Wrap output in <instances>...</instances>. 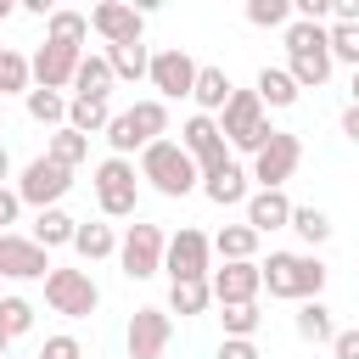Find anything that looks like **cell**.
Listing matches in <instances>:
<instances>
[{"label": "cell", "mask_w": 359, "mask_h": 359, "mask_svg": "<svg viewBox=\"0 0 359 359\" xmlns=\"http://www.w3.org/2000/svg\"><path fill=\"white\" fill-rule=\"evenodd\" d=\"M325 264L314 252H269V264H258V280L269 297H292V303H309L325 292Z\"/></svg>", "instance_id": "obj_1"}, {"label": "cell", "mask_w": 359, "mask_h": 359, "mask_svg": "<svg viewBox=\"0 0 359 359\" xmlns=\"http://www.w3.org/2000/svg\"><path fill=\"white\" fill-rule=\"evenodd\" d=\"M286 73L297 90H320L331 79V39L320 22H286Z\"/></svg>", "instance_id": "obj_2"}, {"label": "cell", "mask_w": 359, "mask_h": 359, "mask_svg": "<svg viewBox=\"0 0 359 359\" xmlns=\"http://www.w3.org/2000/svg\"><path fill=\"white\" fill-rule=\"evenodd\" d=\"M168 135V107L151 95V101H135L129 112H112V123H107V146H112V157H129V151H146L151 140H163Z\"/></svg>", "instance_id": "obj_3"}, {"label": "cell", "mask_w": 359, "mask_h": 359, "mask_svg": "<svg viewBox=\"0 0 359 359\" xmlns=\"http://www.w3.org/2000/svg\"><path fill=\"white\" fill-rule=\"evenodd\" d=\"M140 180H151V191H163V196H185V191H196V163L185 157V146L180 140H151L146 151H140Z\"/></svg>", "instance_id": "obj_4"}, {"label": "cell", "mask_w": 359, "mask_h": 359, "mask_svg": "<svg viewBox=\"0 0 359 359\" xmlns=\"http://www.w3.org/2000/svg\"><path fill=\"white\" fill-rule=\"evenodd\" d=\"M219 135H224V146H236V151H258V146L275 135L269 118H264L258 90H230V101H224V112H219Z\"/></svg>", "instance_id": "obj_5"}, {"label": "cell", "mask_w": 359, "mask_h": 359, "mask_svg": "<svg viewBox=\"0 0 359 359\" xmlns=\"http://www.w3.org/2000/svg\"><path fill=\"white\" fill-rule=\"evenodd\" d=\"M45 303L67 320H90L101 309V286L90 280V269H50L45 275Z\"/></svg>", "instance_id": "obj_6"}, {"label": "cell", "mask_w": 359, "mask_h": 359, "mask_svg": "<svg viewBox=\"0 0 359 359\" xmlns=\"http://www.w3.org/2000/svg\"><path fill=\"white\" fill-rule=\"evenodd\" d=\"M297 163H303V140H297L292 129H275V135L252 151V180H258V191H280V185L297 174Z\"/></svg>", "instance_id": "obj_7"}, {"label": "cell", "mask_w": 359, "mask_h": 359, "mask_svg": "<svg viewBox=\"0 0 359 359\" xmlns=\"http://www.w3.org/2000/svg\"><path fill=\"white\" fill-rule=\"evenodd\" d=\"M95 202L107 219H129L135 202H140V180H135V163L129 157H107L95 163Z\"/></svg>", "instance_id": "obj_8"}, {"label": "cell", "mask_w": 359, "mask_h": 359, "mask_svg": "<svg viewBox=\"0 0 359 359\" xmlns=\"http://www.w3.org/2000/svg\"><path fill=\"white\" fill-rule=\"evenodd\" d=\"M180 146H185V157L196 163V174H202V180H208V174H219V168L230 163V146H224V135H219V118H208V112L185 118Z\"/></svg>", "instance_id": "obj_9"}, {"label": "cell", "mask_w": 359, "mask_h": 359, "mask_svg": "<svg viewBox=\"0 0 359 359\" xmlns=\"http://www.w3.org/2000/svg\"><path fill=\"white\" fill-rule=\"evenodd\" d=\"M67 185H73V168H62V163H50V157H34L28 168H22V180H17V202L22 208H56L62 196H67Z\"/></svg>", "instance_id": "obj_10"}, {"label": "cell", "mask_w": 359, "mask_h": 359, "mask_svg": "<svg viewBox=\"0 0 359 359\" xmlns=\"http://www.w3.org/2000/svg\"><path fill=\"white\" fill-rule=\"evenodd\" d=\"M163 247H168V236L157 230V224H129V236L118 241V264H123V275L129 280H151L157 269H163Z\"/></svg>", "instance_id": "obj_11"}, {"label": "cell", "mask_w": 359, "mask_h": 359, "mask_svg": "<svg viewBox=\"0 0 359 359\" xmlns=\"http://www.w3.org/2000/svg\"><path fill=\"white\" fill-rule=\"evenodd\" d=\"M208 258H213V241H208L202 230H191V224H180V230L168 236V247H163L168 280H208Z\"/></svg>", "instance_id": "obj_12"}, {"label": "cell", "mask_w": 359, "mask_h": 359, "mask_svg": "<svg viewBox=\"0 0 359 359\" xmlns=\"http://www.w3.org/2000/svg\"><path fill=\"white\" fill-rule=\"evenodd\" d=\"M196 67L202 62H191L180 45H163L157 56H151V67H146V79H151V90H157V101L168 107V101H180V95H191V84H196Z\"/></svg>", "instance_id": "obj_13"}, {"label": "cell", "mask_w": 359, "mask_h": 359, "mask_svg": "<svg viewBox=\"0 0 359 359\" xmlns=\"http://www.w3.org/2000/svg\"><path fill=\"white\" fill-rule=\"evenodd\" d=\"M56 264H50V252L34 241V236H0V275L6 280H45Z\"/></svg>", "instance_id": "obj_14"}, {"label": "cell", "mask_w": 359, "mask_h": 359, "mask_svg": "<svg viewBox=\"0 0 359 359\" xmlns=\"http://www.w3.org/2000/svg\"><path fill=\"white\" fill-rule=\"evenodd\" d=\"M208 292L219 309H236V303H258L264 280H258V264H224V269H208Z\"/></svg>", "instance_id": "obj_15"}, {"label": "cell", "mask_w": 359, "mask_h": 359, "mask_svg": "<svg viewBox=\"0 0 359 359\" xmlns=\"http://www.w3.org/2000/svg\"><path fill=\"white\" fill-rule=\"evenodd\" d=\"M168 337H174L168 309H135L129 314V359H163Z\"/></svg>", "instance_id": "obj_16"}, {"label": "cell", "mask_w": 359, "mask_h": 359, "mask_svg": "<svg viewBox=\"0 0 359 359\" xmlns=\"http://www.w3.org/2000/svg\"><path fill=\"white\" fill-rule=\"evenodd\" d=\"M90 28L107 39V50L112 45H135L140 34H146V17L135 11V6H123V0H101L95 11H90Z\"/></svg>", "instance_id": "obj_17"}, {"label": "cell", "mask_w": 359, "mask_h": 359, "mask_svg": "<svg viewBox=\"0 0 359 359\" xmlns=\"http://www.w3.org/2000/svg\"><path fill=\"white\" fill-rule=\"evenodd\" d=\"M79 56L84 50H67V45H39L34 56H28V73H34V90H62V84H73V73H79Z\"/></svg>", "instance_id": "obj_18"}, {"label": "cell", "mask_w": 359, "mask_h": 359, "mask_svg": "<svg viewBox=\"0 0 359 359\" xmlns=\"http://www.w3.org/2000/svg\"><path fill=\"white\" fill-rule=\"evenodd\" d=\"M247 224L264 236V230H286L292 224V202H286V191H252L247 196Z\"/></svg>", "instance_id": "obj_19"}, {"label": "cell", "mask_w": 359, "mask_h": 359, "mask_svg": "<svg viewBox=\"0 0 359 359\" xmlns=\"http://www.w3.org/2000/svg\"><path fill=\"white\" fill-rule=\"evenodd\" d=\"M202 196H208V202H219V208H236V202H247V196H252V191H247V168L230 157L219 174H208V180H202Z\"/></svg>", "instance_id": "obj_20"}, {"label": "cell", "mask_w": 359, "mask_h": 359, "mask_svg": "<svg viewBox=\"0 0 359 359\" xmlns=\"http://www.w3.org/2000/svg\"><path fill=\"white\" fill-rule=\"evenodd\" d=\"M230 73L224 67H196V84H191V101H196V112H224V101H230Z\"/></svg>", "instance_id": "obj_21"}, {"label": "cell", "mask_w": 359, "mask_h": 359, "mask_svg": "<svg viewBox=\"0 0 359 359\" xmlns=\"http://www.w3.org/2000/svg\"><path fill=\"white\" fill-rule=\"evenodd\" d=\"M45 39H50V45H67V50H84L90 17H84V11H50V17H45Z\"/></svg>", "instance_id": "obj_22"}, {"label": "cell", "mask_w": 359, "mask_h": 359, "mask_svg": "<svg viewBox=\"0 0 359 359\" xmlns=\"http://www.w3.org/2000/svg\"><path fill=\"white\" fill-rule=\"evenodd\" d=\"M213 252H219L224 264H252V252H258V230H252V224H224V230L213 236Z\"/></svg>", "instance_id": "obj_23"}, {"label": "cell", "mask_w": 359, "mask_h": 359, "mask_svg": "<svg viewBox=\"0 0 359 359\" xmlns=\"http://www.w3.org/2000/svg\"><path fill=\"white\" fill-rule=\"evenodd\" d=\"M297 337H303V342H314V348H320V342L331 348V337H337V320H331V309H325L320 297L297 303Z\"/></svg>", "instance_id": "obj_24"}, {"label": "cell", "mask_w": 359, "mask_h": 359, "mask_svg": "<svg viewBox=\"0 0 359 359\" xmlns=\"http://www.w3.org/2000/svg\"><path fill=\"white\" fill-rule=\"evenodd\" d=\"M107 123H112V107H107V101H90V95H73V101H67V129H79V135H107Z\"/></svg>", "instance_id": "obj_25"}, {"label": "cell", "mask_w": 359, "mask_h": 359, "mask_svg": "<svg viewBox=\"0 0 359 359\" xmlns=\"http://www.w3.org/2000/svg\"><path fill=\"white\" fill-rule=\"evenodd\" d=\"M73 230H79V219L73 213H62V208H45L39 219H34V241L50 252V247H73Z\"/></svg>", "instance_id": "obj_26"}, {"label": "cell", "mask_w": 359, "mask_h": 359, "mask_svg": "<svg viewBox=\"0 0 359 359\" xmlns=\"http://www.w3.org/2000/svg\"><path fill=\"white\" fill-rule=\"evenodd\" d=\"M73 90H79V95H90V101H107V90H112V67H107V56H79Z\"/></svg>", "instance_id": "obj_27"}, {"label": "cell", "mask_w": 359, "mask_h": 359, "mask_svg": "<svg viewBox=\"0 0 359 359\" xmlns=\"http://www.w3.org/2000/svg\"><path fill=\"white\" fill-rule=\"evenodd\" d=\"M252 90H258V101H264V107H292V101L303 95V90L292 84V73H286V67H258V84H252Z\"/></svg>", "instance_id": "obj_28"}, {"label": "cell", "mask_w": 359, "mask_h": 359, "mask_svg": "<svg viewBox=\"0 0 359 359\" xmlns=\"http://www.w3.org/2000/svg\"><path fill=\"white\" fill-rule=\"evenodd\" d=\"M45 157H50V163H62V168H79V163L90 157V135H79V129H67V123H62V129L45 140Z\"/></svg>", "instance_id": "obj_29"}, {"label": "cell", "mask_w": 359, "mask_h": 359, "mask_svg": "<svg viewBox=\"0 0 359 359\" xmlns=\"http://www.w3.org/2000/svg\"><path fill=\"white\" fill-rule=\"evenodd\" d=\"M73 252H79L84 264H95V258H112V252H118V236H112V224H79V230H73Z\"/></svg>", "instance_id": "obj_30"}, {"label": "cell", "mask_w": 359, "mask_h": 359, "mask_svg": "<svg viewBox=\"0 0 359 359\" xmlns=\"http://www.w3.org/2000/svg\"><path fill=\"white\" fill-rule=\"evenodd\" d=\"M17 90H22V95L34 90L28 56H22V50H11V45H0V101H6V95H17Z\"/></svg>", "instance_id": "obj_31"}, {"label": "cell", "mask_w": 359, "mask_h": 359, "mask_svg": "<svg viewBox=\"0 0 359 359\" xmlns=\"http://www.w3.org/2000/svg\"><path fill=\"white\" fill-rule=\"evenodd\" d=\"M107 67H112V79H146V67H151V50L135 39V45H112L107 50Z\"/></svg>", "instance_id": "obj_32"}, {"label": "cell", "mask_w": 359, "mask_h": 359, "mask_svg": "<svg viewBox=\"0 0 359 359\" xmlns=\"http://www.w3.org/2000/svg\"><path fill=\"white\" fill-rule=\"evenodd\" d=\"M213 303V292H208V280H174L168 286V309L180 314V320H191V314H202Z\"/></svg>", "instance_id": "obj_33"}, {"label": "cell", "mask_w": 359, "mask_h": 359, "mask_svg": "<svg viewBox=\"0 0 359 359\" xmlns=\"http://www.w3.org/2000/svg\"><path fill=\"white\" fill-rule=\"evenodd\" d=\"M28 118L62 129V123H67V101H62V90H28Z\"/></svg>", "instance_id": "obj_34"}, {"label": "cell", "mask_w": 359, "mask_h": 359, "mask_svg": "<svg viewBox=\"0 0 359 359\" xmlns=\"http://www.w3.org/2000/svg\"><path fill=\"white\" fill-rule=\"evenodd\" d=\"M286 230H297L309 247L331 241V219H325V208H292V224H286Z\"/></svg>", "instance_id": "obj_35"}, {"label": "cell", "mask_w": 359, "mask_h": 359, "mask_svg": "<svg viewBox=\"0 0 359 359\" xmlns=\"http://www.w3.org/2000/svg\"><path fill=\"white\" fill-rule=\"evenodd\" d=\"M0 331L17 342L22 331H34V303L28 297H0Z\"/></svg>", "instance_id": "obj_36"}, {"label": "cell", "mask_w": 359, "mask_h": 359, "mask_svg": "<svg viewBox=\"0 0 359 359\" xmlns=\"http://www.w3.org/2000/svg\"><path fill=\"white\" fill-rule=\"evenodd\" d=\"M325 39H331V62H348L359 73V22H337L325 28Z\"/></svg>", "instance_id": "obj_37"}, {"label": "cell", "mask_w": 359, "mask_h": 359, "mask_svg": "<svg viewBox=\"0 0 359 359\" xmlns=\"http://www.w3.org/2000/svg\"><path fill=\"white\" fill-rule=\"evenodd\" d=\"M247 22L252 28H286L292 22V0H247Z\"/></svg>", "instance_id": "obj_38"}, {"label": "cell", "mask_w": 359, "mask_h": 359, "mask_svg": "<svg viewBox=\"0 0 359 359\" xmlns=\"http://www.w3.org/2000/svg\"><path fill=\"white\" fill-rule=\"evenodd\" d=\"M219 320H224V337H247V342H252V331H258V303H236V309H224Z\"/></svg>", "instance_id": "obj_39"}, {"label": "cell", "mask_w": 359, "mask_h": 359, "mask_svg": "<svg viewBox=\"0 0 359 359\" xmlns=\"http://www.w3.org/2000/svg\"><path fill=\"white\" fill-rule=\"evenodd\" d=\"M34 359H84V348H79V337H50Z\"/></svg>", "instance_id": "obj_40"}, {"label": "cell", "mask_w": 359, "mask_h": 359, "mask_svg": "<svg viewBox=\"0 0 359 359\" xmlns=\"http://www.w3.org/2000/svg\"><path fill=\"white\" fill-rule=\"evenodd\" d=\"M213 359H258V348H252V342H247V337H224V342H219V353H213Z\"/></svg>", "instance_id": "obj_41"}, {"label": "cell", "mask_w": 359, "mask_h": 359, "mask_svg": "<svg viewBox=\"0 0 359 359\" xmlns=\"http://www.w3.org/2000/svg\"><path fill=\"white\" fill-rule=\"evenodd\" d=\"M331 359H359V325H353V331H337V337H331Z\"/></svg>", "instance_id": "obj_42"}, {"label": "cell", "mask_w": 359, "mask_h": 359, "mask_svg": "<svg viewBox=\"0 0 359 359\" xmlns=\"http://www.w3.org/2000/svg\"><path fill=\"white\" fill-rule=\"evenodd\" d=\"M17 213H22L17 191H6V185H0V236H6V224H17Z\"/></svg>", "instance_id": "obj_43"}, {"label": "cell", "mask_w": 359, "mask_h": 359, "mask_svg": "<svg viewBox=\"0 0 359 359\" xmlns=\"http://www.w3.org/2000/svg\"><path fill=\"white\" fill-rule=\"evenodd\" d=\"M331 17L337 22H359V0H331Z\"/></svg>", "instance_id": "obj_44"}, {"label": "cell", "mask_w": 359, "mask_h": 359, "mask_svg": "<svg viewBox=\"0 0 359 359\" xmlns=\"http://www.w3.org/2000/svg\"><path fill=\"white\" fill-rule=\"evenodd\" d=\"M342 135L359 140V107H342Z\"/></svg>", "instance_id": "obj_45"}, {"label": "cell", "mask_w": 359, "mask_h": 359, "mask_svg": "<svg viewBox=\"0 0 359 359\" xmlns=\"http://www.w3.org/2000/svg\"><path fill=\"white\" fill-rule=\"evenodd\" d=\"M6 174H11V151L0 146V185H6Z\"/></svg>", "instance_id": "obj_46"}, {"label": "cell", "mask_w": 359, "mask_h": 359, "mask_svg": "<svg viewBox=\"0 0 359 359\" xmlns=\"http://www.w3.org/2000/svg\"><path fill=\"white\" fill-rule=\"evenodd\" d=\"M348 95H353V101H348V107H359V73H353V84H348Z\"/></svg>", "instance_id": "obj_47"}, {"label": "cell", "mask_w": 359, "mask_h": 359, "mask_svg": "<svg viewBox=\"0 0 359 359\" xmlns=\"http://www.w3.org/2000/svg\"><path fill=\"white\" fill-rule=\"evenodd\" d=\"M11 11H17V6H11V0H0V22H6V17H11Z\"/></svg>", "instance_id": "obj_48"}, {"label": "cell", "mask_w": 359, "mask_h": 359, "mask_svg": "<svg viewBox=\"0 0 359 359\" xmlns=\"http://www.w3.org/2000/svg\"><path fill=\"white\" fill-rule=\"evenodd\" d=\"M6 353H11V337H6V331H0V359H6Z\"/></svg>", "instance_id": "obj_49"}, {"label": "cell", "mask_w": 359, "mask_h": 359, "mask_svg": "<svg viewBox=\"0 0 359 359\" xmlns=\"http://www.w3.org/2000/svg\"><path fill=\"white\" fill-rule=\"evenodd\" d=\"M6 359H17V353H6Z\"/></svg>", "instance_id": "obj_50"}, {"label": "cell", "mask_w": 359, "mask_h": 359, "mask_svg": "<svg viewBox=\"0 0 359 359\" xmlns=\"http://www.w3.org/2000/svg\"><path fill=\"white\" fill-rule=\"evenodd\" d=\"M0 297H6V292H0Z\"/></svg>", "instance_id": "obj_51"}]
</instances>
